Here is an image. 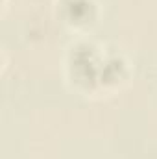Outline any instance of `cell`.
Instances as JSON below:
<instances>
[{"label":"cell","instance_id":"cell-1","mask_svg":"<svg viewBox=\"0 0 157 159\" xmlns=\"http://www.w3.org/2000/svg\"><path fill=\"white\" fill-rule=\"evenodd\" d=\"M65 11H67V17L69 20L72 22H87L92 15V9H94V4L91 0H65Z\"/></svg>","mask_w":157,"mask_h":159}]
</instances>
